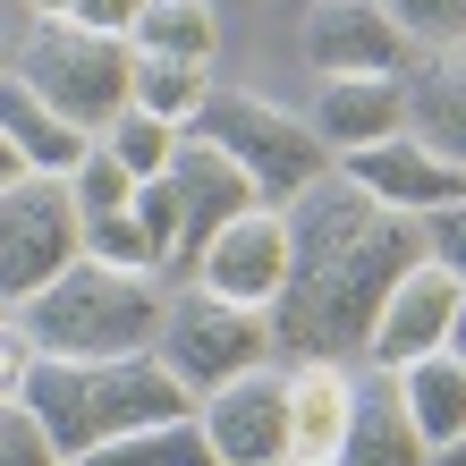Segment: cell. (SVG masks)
<instances>
[{"mask_svg": "<svg viewBox=\"0 0 466 466\" xmlns=\"http://www.w3.org/2000/svg\"><path fill=\"white\" fill-rule=\"evenodd\" d=\"M9 178H25V161H17V145H9V136H0V187H9Z\"/></svg>", "mask_w": 466, "mask_h": 466, "instance_id": "1f68e13d", "label": "cell"}, {"mask_svg": "<svg viewBox=\"0 0 466 466\" xmlns=\"http://www.w3.org/2000/svg\"><path fill=\"white\" fill-rule=\"evenodd\" d=\"M399 407H407V424H416V441L424 450H450L458 432H466V365L450 348H432L416 356V365H399Z\"/></svg>", "mask_w": 466, "mask_h": 466, "instance_id": "ac0fdd59", "label": "cell"}, {"mask_svg": "<svg viewBox=\"0 0 466 466\" xmlns=\"http://www.w3.org/2000/svg\"><path fill=\"white\" fill-rule=\"evenodd\" d=\"M407 136L466 170V60H416L407 68Z\"/></svg>", "mask_w": 466, "mask_h": 466, "instance_id": "d6986e66", "label": "cell"}, {"mask_svg": "<svg viewBox=\"0 0 466 466\" xmlns=\"http://www.w3.org/2000/svg\"><path fill=\"white\" fill-rule=\"evenodd\" d=\"M450 356H458V365H466V289H458V314H450V339H441Z\"/></svg>", "mask_w": 466, "mask_h": 466, "instance_id": "4dcf8cb0", "label": "cell"}, {"mask_svg": "<svg viewBox=\"0 0 466 466\" xmlns=\"http://www.w3.org/2000/svg\"><path fill=\"white\" fill-rule=\"evenodd\" d=\"M127 51L212 68V51H221V17H212V0H145L136 25H127Z\"/></svg>", "mask_w": 466, "mask_h": 466, "instance_id": "ffe728a7", "label": "cell"}, {"mask_svg": "<svg viewBox=\"0 0 466 466\" xmlns=\"http://www.w3.org/2000/svg\"><path fill=\"white\" fill-rule=\"evenodd\" d=\"M153 356H161V373H170L187 399H204V390H221V381H238L246 365H271V322L255 306H229V297L187 280L170 306H161Z\"/></svg>", "mask_w": 466, "mask_h": 466, "instance_id": "8992f818", "label": "cell"}, {"mask_svg": "<svg viewBox=\"0 0 466 466\" xmlns=\"http://www.w3.org/2000/svg\"><path fill=\"white\" fill-rule=\"evenodd\" d=\"M390 17L407 25V43H416V51L466 43V0H390Z\"/></svg>", "mask_w": 466, "mask_h": 466, "instance_id": "484cf974", "label": "cell"}, {"mask_svg": "<svg viewBox=\"0 0 466 466\" xmlns=\"http://www.w3.org/2000/svg\"><path fill=\"white\" fill-rule=\"evenodd\" d=\"M136 9H145V0H68V17H76V25H94V35H119V43H127Z\"/></svg>", "mask_w": 466, "mask_h": 466, "instance_id": "f546056e", "label": "cell"}, {"mask_svg": "<svg viewBox=\"0 0 466 466\" xmlns=\"http://www.w3.org/2000/svg\"><path fill=\"white\" fill-rule=\"evenodd\" d=\"M196 432L221 466H280L289 458V373L246 365L238 381L196 399Z\"/></svg>", "mask_w": 466, "mask_h": 466, "instance_id": "ba28073f", "label": "cell"}, {"mask_svg": "<svg viewBox=\"0 0 466 466\" xmlns=\"http://www.w3.org/2000/svg\"><path fill=\"white\" fill-rule=\"evenodd\" d=\"M25 407H35V424L51 432V450L60 458H86L102 441H127V432H153V424H178L196 416V399L178 390L170 373H161V356H35V373H25Z\"/></svg>", "mask_w": 466, "mask_h": 466, "instance_id": "7a4b0ae2", "label": "cell"}, {"mask_svg": "<svg viewBox=\"0 0 466 466\" xmlns=\"http://www.w3.org/2000/svg\"><path fill=\"white\" fill-rule=\"evenodd\" d=\"M416 263H424V221L416 212H373L339 255H322V263L280 280V297L263 306L271 348H289V356H356L365 331H373V314H381V297H390V280L416 271Z\"/></svg>", "mask_w": 466, "mask_h": 466, "instance_id": "6da1fadb", "label": "cell"}, {"mask_svg": "<svg viewBox=\"0 0 466 466\" xmlns=\"http://www.w3.org/2000/svg\"><path fill=\"white\" fill-rule=\"evenodd\" d=\"M170 187H178V255H170V271H196L204 238L221 229L229 212H246V204H255V178H246L221 145H204V136H187V127H178Z\"/></svg>", "mask_w": 466, "mask_h": 466, "instance_id": "4fadbf2b", "label": "cell"}, {"mask_svg": "<svg viewBox=\"0 0 466 466\" xmlns=\"http://www.w3.org/2000/svg\"><path fill=\"white\" fill-rule=\"evenodd\" d=\"M0 466H60V450H51V432L35 424L25 399H0Z\"/></svg>", "mask_w": 466, "mask_h": 466, "instance_id": "4316f807", "label": "cell"}, {"mask_svg": "<svg viewBox=\"0 0 466 466\" xmlns=\"http://www.w3.org/2000/svg\"><path fill=\"white\" fill-rule=\"evenodd\" d=\"M76 263V204H68V178H43L25 170L0 187V306H25L51 271Z\"/></svg>", "mask_w": 466, "mask_h": 466, "instance_id": "52a82bcc", "label": "cell"}, {"mask_svg": "<svg viewBox=\"0 0 466 466\" xmlns=\"http://www.w3.org/2000/svg\"><path fill=\"white\" fill-rule=\"evenodd\" d=\"M161 306L170 297L153 289V271H111L76 255L17 306V331L35 339V356H86L94 365V356H145L161 331Z\"/></svg>", "mask_w": 466, "mask_h": 466, "instance_id": "3957f363", "label": "cell"}, {"mask_svg": "<svg viewBox=\"0 0 466 466\" xmlns=\"http://www.w3.org/2000/svg\"><path fill=\"white\" fill-rule=\"evenodd\" d=\"M0 322H9V306H0Z\"/></svg>", "mask_w": 466, "mask_h": 466, "instance_id": "8d00e7d4", "label": "cell"}, {"mask_svg": "<svg viewBox=\"0 0 466 466\" xmlns=\"http://www.w3.org/2000/svg\"><path fill=\"white\" fill-rule=\"evenodd\" d=\"M127 212H136V229L153 238V263L170 271V255H178V187H170V170H153V178H136V196H127Z\"/></svg>", "mask_w": 466, "mask_h": 466, "instance_id": "d4e9b609", "label": "cell"}, {"mask_svg": "<svg viewBox=\"0 0 466 466\" xmlns=\"http://www.w3.org/2000/svg\"><path fill=\"white\" fill-rule=\"evenodd\" d=\"M127 196H136V178H127L102 145H86V161L68 170V204H76V221H94V212H119Z\"/></svg>", "mask_w": 466, "mask_h": 466, "instance_id": "cb8c5ba5", "label": "cell"}, {"mask_svg": "<svg viewBox=\"0 0 466 466\" xmlns=\"http://www.w3.org/2000/svg\"><path fill=\"white\" fill-rule=\"evenodd\" d=\"M187 136H204V145H221L246 178H255V204L280 212L289 196H306V187L331 170V145L314 136L306 111H280V102H263V94H238V86H212L196 102V119H187Z\"/></svg>", "mask_w": 466, "mask_h": 466, "instance_id": "277c9868", "label": "cell"}, {"mask_svg": "<svg viewBox=\"0 0 466 466\" xmlns=\"http://www.w3.org/2000/svg\"><path fill=\"white\" fill-rule=\"evenodd\" d=\"M348 390H356V373L339 356H297L289 365V458L331 466L339 424H348Z\"/></svg>", "mask_w": 466, "mask_h": 466, "instance_id": "2e32d148", "label": "cell"}, {"mask_svg": "<svg viewBox=\"0 0 466 466\" xmlns=\"http://www.w3.org/2000/svg\"><path fill=\"white\" fill-rule=\"evenodd\" d=\"M76 255H94V263H111V271H161L153 263V238L136 229V212H94V221H76Z\"/></svg>", "mask_w": 466, "mask_h": 466, "instance_id": "603a6c76", "label": "cell"}, {"mask_svg": "<svg viewBox=\"0 0 466 466\" xmlns=\"http://www.w3.org/2000/svg\"><path fill=\"white\" fill-rule=\"evenodd\" d=\"M306 119H314V136L331 153H356V145H373V136H399L407 127V76H322Z\"/></svg>", "mask_w": 466, "mask_h": 466, "instance_id": "9a60e30c", "label": "cell"}, {"mask_svg": "<svg viewBox=\"0 0 466 466\" xmlns=\"http://www.w3.org/2000/svg\"><path fill=\"white\" fill-rule=\"evenodd\" d=\"M94 145L111 153L127 178H153V170H170V153H178V127H170V119H153V111H136V102H127V111H119L111 127H102Z\"/></svg>", "mask_w": 466, "mask_h": 466, "instance_id": "7402d4cb", "label": "cell"}, {"mask_svg": "<svg viewBox=\"0 0 466 466\" xmlns=\"http://www.w3.org/2000/svg\"><path fill=\"white\" fill-rule=\"evenodd\" d=\"M204 94H212V68H196V60H153V51H136V76H127V102H136V111H153V119L187 127Z\"/></svg>", "mask_w": 466, "mask_h": 466, "instance_id": "44dd1931", "label": "cell"}, {"mask_svg": "<svg viewBox=\"0 0 466 466\" xmlns=\"http://www.w3.org/2000/svg\"><path fill=\"white\" fill-rule=\"evenodd\" d=\"M297 43H306V68L322 76H407L424 60L407 25L390 17V0H314Z\"/></svg>", "mask_w": 466, "mask_h": 466, "instance_id": "9c48e42d", "label": "cell"}, {"mask_svg": "<svg viewBox=\"0 0 466 466\" xmlns=\"http://www.w3.org/2000/svg\"><path fill=\"white\" fill-rule=\"evenodd\" d=\"M9 68H17V76H25V86H35L68 127L102 136V127L127 111L136 51H127L119 35H94V25H76V17H35V35L9 51Z\"/></svg>", "mask_w": 466, "mask_h": 466, "instance_id": "5b68a950", "label": "cell"}, {"mask_svg": "<svg viewBox=\"0 0 466 466\" xmlns=\"http://www.w3.org/2000/svg\"><path fill=\"white\" fill-rule=\"evenodd\" d=\"M187 280L212 289V297H229V306H255L263 314L271 297H280V280H289V229H280V212H271V204L229 212V221L204 238V255H196Z\"/></svg>", "mask_w": 466, "mask_h": 466, "instance_id": "30bf717a", "label": "cell"}, {"mask_svg": "<svg viewBox=\"0 0 466 466\" xmlns=\"http://www.w3.org/2000/svg\"><path fill=\"white\" fill-rule=\"evenodd\" d=\"M416 221H424V263H441L450 280H466V196L416 212Z\"/></svg>", "mask_w": 466, "mask_h": 466, "instance_id": "83f0119b", "label": "cell"}, {"mask_svg": "<svg viewBox=\"0 0 466 466\" xmlns=\"http://www.w3.org/2000/svg\"><path fill=\"white\" fill-rule=\"evenodd\" d=\"M339 178H356L381 212H432V204H458L466 196V170L458 161H441L432 145H416V136H373V145L339 153Z\"/></svg>", "mask_w": 466, "mask_h": 466, "instance_id": "7c38bea8", "label": "cell"}, {"mask_svg": "<svg viewBox=\"0 0 466 466\" xmlns=\"http://www.w3.org/2000/svg\"><path fill=\"white\" fill-rule=\"evenodd\" d=\"M0 76H9V51H0Z\"/></svg>", "mask_w": 466, "mask_h": 466, "instance_id": "d590c367", "label": "cell"}, {"mask_svg": "<svg viewBox=\"0 0 466 466\" xmlns=\"http://www.w3.org/2000/svg\"><path fill=\"white\" fill-rule=\"evenodd\" d=\"M432 466H466V432H458L450 450H432Z\"/></svg>", "mask_w": 466, "mask_h": 466, "instance_id": "d6a6232c", "label": "cell"}, {"mask_svg": "<svg viewBox=\"0 0 466 466\" xmlns=\"http://www.w3.org/2000/svg\"><path fill=\"white\" fill-rule=\"evenodd\" d=\"M280 466H314V458H280Z\"/></svg>", "mask_w": 466, "mask_h": 466, "instance_id": "e575fe53", "label": "cell"}, {"mask_svg": "<svg viewBox=\"0 0 466 466\" xmlns=\"http://www.w3.org/2000/svg\"><path fill=\"white\" fill-rule=\"evenodd\" d=\"M35 17H68V0H35Z\"/></svg>", "mask_w": 466, "mask_h": 466, "instance_id": "836d02e7", "label": "cell"}, {"mask_svg": "<svg viewBox=\"0 0 466 466\" xmlns=\"http://www.w3.org/2000/svg\"><path fill=\"white\" fill-rule=\"evenodd\" d=\"M458 289L441 263H416V271H399L390 297H381V314H373V331H365V365L381 373H399V365H416V356H432L450 339V314H458Z\"/></svg>", "mask_w": 466, "mask_h": 466, "instance_id": "8fae6325", "label": "cell"}, {"mask_svg": "<svg viewBox=\"0 0 466 466\" xmlns=\"http://www.w3.org/2000/svg\"><path fill=\"white\" fill-rule=\"evenodd\" d=\"M25 373H35V339L17 331V314L0 322V399H17L25 390Z\"/></svg>", "mask_w": 466, "mask_h": 466, "instance_id": "f1b7e54d", "label": "cell"}, {"mask_svg": "<svg viewBox=\"0 0 466 466\" xmlns=\"http://www.w3.org/2000/svg\"><path fill=\"white\" fill-rule=\"evenodd\" d=\"M0 136H9L17 161H25V170H43V178H68L76 161H86V145H94V136H86V127H68V119L51 111V102L25 86L17 68L0 76Z\"/></svg>", "mask_w": 466, "mask_h": 466, "instance_id": "e0dca14e", "label": "cell"}, {"mask_svg": "<svg viewBox=\"0 0 466 466\" xmlns=\"http://www.w3.org/2000/svg\"><path fill=\"white\" fill-rule=\"evenodd\" d=\"M331 466H432V450L416 441V424H407V407H399V381L381 373V365L356 373Z\"/></svg>", "mask_w": 466, "mask_h": 466, "instance_id": "5bb4252c", "label": "cell"}]
</instances>
